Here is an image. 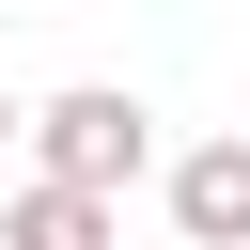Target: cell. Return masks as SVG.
Listing matches in <instances>:
<instances>
[{
  "label": "cell",
  "instance_id": "1",
  "mask_svg": "<svg viewBox=\"0 0 250 250\" xmlns=\"http://www.w3.org/2000/svg\"><path fill=\"white\" fill-rule=\"evenodd\" d=\"M31 156H47V188L109 203V188L156 156V109H141V94H109V78H78V94H47V109H31Z\"/></svg>",
  "mask_w": 250,
  "mask_h": 250
},
{
  "label": "cell",
  "instance_id": "2",
  "mask_svg": "<svg viewBox=\"0 0 250 250\" xmlns=\"http://www.w3.org/2000/svg\"><path fill=\"white\" fill-rule=\"evenodd\" d=\"M172 234H188V250H250V125L172 156Z\"/></svg>",
  "mask_w": 250,
  "mask_h": 250
},
{
  "label": "cell",
  "instance_id": "3",
  "mask_svg": "<svg viewBox=\"0 0 250 250\" xmlns=\"http://www.w3.org/2000/svg\"><path fill=\"white\" fill-rule=\"evenodd\" d=\"M0 250H109V203H78V188L31 172V188L0 203Z\"/></svg>",
  "mask_w": 250,
  "mask_h": 250
},
{
  "label": "cell",
  "instance_id": "4",
  "mask_svg": "<svg viewBox=\"0 0 250 250\" xmlns=\"http://www.w3.org/2000/svg\"><path fill=\"white\" fill-rule=\"evenodd\" d=\"M0 141H16V94H0Z\"/></svg>",
  "mask_w": 250,
  "mask_h": 250
}]
</instances>
